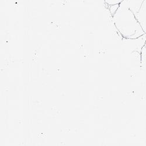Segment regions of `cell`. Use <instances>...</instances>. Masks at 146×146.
Wrapping results in <instances>:
<instances>
[{
    "mask_svg": "<svg viewBox=\"0 0 146 146\" xmlns=\"http://www.w3.org/2000/svg\"><path fill=\"white\" fill-rule=\"evenodd\" d=\"M116 28L126 39H136L145 34L135 14L126 5L120 3L113 15Z\"/></svg>",
    "mask_w": 146,
    "mask_h": 146,
    "instance_id": "6da1fadb",
    "label": "cell"
},
{
    "mask_svg": "<svg viewBox=\"0 0 146 146\" xmlns=\"http://www.w3.org/2000/svg\"><path fill=\"white\" fill-rule=\"evenodd\" d=\"M135 16L141 26L143 31L146 33V0H144Z\"/></svg>",
    "mask_w": 146,
    "mask_h": 146,
    "instance_id": "7a4b0ae2",
    "label": "cell"
},
{
    "mask_svg": "<svg viewBox=\"0 0 146 146\" xmlns=\"http://www.w3.org/2000/svg\"><path fill=\"white\" fill-rule=\"evenodd\" d=\"M141 67L144 69L146 72V54L143 51L141 52Z\"/></svg>",
    "mask_w": 146,
    "mask_h": 146,
    "instance_id": "3957f363",
    "label": "cell"
},
{
    "mask_svg": "<svg viewBox=\"0 0 146 146\" xmlns=\"http://www.w3.org/2000/svg\"><path fill=\"white\" fill-rule=\"evenodd\" d=\"M142 51H143L144 53L146 54V41H145V44H144V46L143 48Z\"/></svg>",
    "mask_w": 146,
    "mask_h": 146,
    "instance_id": "277c9868",
    "label": "cell"
}]
</instances>
